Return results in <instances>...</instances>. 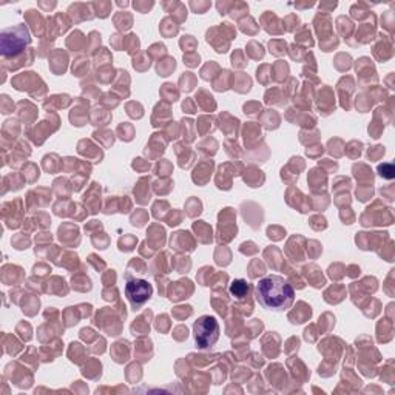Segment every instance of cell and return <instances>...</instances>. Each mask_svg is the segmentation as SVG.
Returning a JSON list of instances; mask_svg holds the SVG:
<instances>
[{"mask_svg":"<svg viewBox=\"0 0 395 395\" xmlns=\"http://www.w3.org/2000/svg\"><path fill=\"white\" fill-rule=\"evenodd\" d=\"M255 297L257 302L266 309L286 311L294 303L295 290L283 276L271 275L257 284Z\"/></svg>","mask_w":395,"mask_h":395,"instance_id":"cell-1","label":"cell"},{"mask_svg":"<svg viewBox=\"0 0 395 395\" xmlns=\"http://www.w3.org/2000/svg\"><path fill=\"white\" fill-rule=\"evenodd\" d=\"M219 337L218 323L213 317H201L195 323V343L201 349H205L216 343Z\"/></svg>","mask_w":395,"mask_h":395,"instance_id":"cell-2","label":"cell"},{"mask_svg":"<svg viewBox=\"0 0 395 395\" xmlns=\"http://www.w3.org/2000/svg\"><path fill=\"white\" fill-rule=\"evenodd\" d=\"M13 36L5 30L2 33V53L4 56H15L22 51L23 46L30 42L28 31L25 27L11 28Z\"/></svg>","mask_w":395,"mask_h":395,"instance_id":"cell-3","label":"cell"},{"mask_svg":"<svg viewBox=\"0 0 395 395\" xmlns=\"http://www.w3.org/2000/svg\"><path fill=\"white\" fill-rule=\"evenodd\" d=\"M153 294L152 284L145 280H130L125 286V295L131 303L133 309L136 311L142 304H145Z\"/></svg>","mask_w":395,"mask_h":395,"instance_id":"cell-4","label":"cell"},{"mask_svg":"<svg viewBox=\"0 0 395 395\" xmlns=\"http://www.w3.org/2000/svg\"><path fill=\"white\" fill-rule=\"evenodd\" d=\"M231 292H232V295L236 297V298L246 297V294L249 292V284L244 280H236V281L232 283Z\"/></svg>","mask_w":395,"mask_h":395,"instance_id":"cell-5","label":"cell"}]
</instances>
